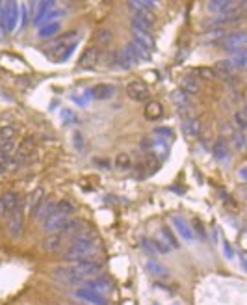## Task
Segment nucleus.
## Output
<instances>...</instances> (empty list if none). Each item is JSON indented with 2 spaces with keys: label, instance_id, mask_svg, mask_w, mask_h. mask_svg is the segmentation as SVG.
Instances as JSON below:
<instances>
[{
  "label": "nucleus",
  "instance_id": "1",
  "mask_svg": "<svg viewBox=\"0 0 247 305\" xmlns=\"http://www.w3.org/2000/svg\"><path fill=\"white\" fill-rule=\"evenodd\" d=\"M100 268H102V264L89 259V261H78V263H71L69 266H60V268H54L52 274L58 276V277H65L67 281L78 283V281H84L85 277L99 274Z\"/></svg>",
  "mask_w": 247,
  "mask_h": 305
},
{
  "label": "nucleus",
  "instance_id": "2",
  "mask_svg": "<svg viewBox=\"0 0 247 305\" xmlns=\"http://www.w3.org/2000/svg\"><path fill=\"white\" fill-rule=\"evenodd\" d=\"M97 251H99V240L89 234H84L73 240V246L64 253V261H71V263L89 261Z\"/></svg>",
  "mask_w": 247,
  "mask_h": 305
},
{
  "label": "nucleus",
  "instance_id": "3",
  "mask_svg": "<svg viewBox=\"0 0 247 305\" xmlns=\"http://www.w3.org/2000/svg\"><path fill=\"white\" fill-rule=\"evenodd\" d=\"M17 17H19V4L17 2H9L6 7L0 9V24L4 32H13L17 26Z\"/></svg>",
  "mask_w": 247,
  "mask_h": 305
},
{
  "label": "nucleus",
  "instance_id": "4",
  "mask_svg": "<svg viewBox=\"0 0 247 305\" xmlns=\"http://www.w3.org/2000/svg\"><path fill=\"white\" fill-rule=\"evenodd\" d=\"M156 22V17L153 11H149V9H136L134 17H132V28L134 30H149L155 26Z\"/></svg>",
  "mask_w": 247,
  "mask_h": 305
},
{
  "label": "nucleus",
  "instance_id": "5",
  "mask_svg": "<svg viewBox=\"0 0 247 305\" xmlns=\"http://www.w3.org/2000/svg\"><path fill=\"white\" fill-rule=\"evenodd\" d=\"M24 229V216H22L21 206H17L13 212H9V220H7V233L11 238H19Z\"/></svg>",
  "mask_w": 247,
  "mask_h": 305
},
{
  "label": "nucleus",
  "instance_id": "6",
  "mask_svg": "<svg viewBox=\"0 0 247 305\" xmlns=\"http://www.w3.org/2000/svg\"><path fill=\"white\" fill-rule=\"evenodd\" d=\"M75 296L78 300H84V302H87V304L91 305H108V298L100 296V294H97V292L87 289V287H82V289L75 291Z\"/></svg>",
  "mask_w": 247,
  "mask_h": 305
},
{
  "label": "nucleus",
  "instance_id": "7",
  "mask_svg": "<svg viewBox=\"0 0 247 305\" xmlns=\"http://www.w3.org/2000/svg\"><path fill=\"white\" fill-rule=\"evenodd\" d=\"M69 220H71L69 214L52 212L49 218L45 220V231H49V233H60V229L64 227Z\"/></svg>",
  "mask_w": 247,
  "mask_h": 305
},
{
  "label": "nucleus",
  "instance_id": "8",
  "mask_svg": "<svg viewBox=\"0 0 247 305\" xmlns=\"http://www.w3.org/2000/svg\"><path fill=\"white\" fill-rule=\"evenodd\" d=\"M84 287H87V289H91V291H95L97 294H100V296H108V294H112L113 292V283L110 281V279H104V277H99V279H91V281H85Z\"/></svg>",
  "mask_w": 247,
  "mask_h": 305
},
{
  "label": "nucleus",
  "instance_id": "9",
  "mask_svg": "<svg viewBox=\"0 0 247 305\" xmlns=\"http://www.w3.org/2000/svg\"><path fill=\"white\" fill-rule=\"evenodd\" d=\"M127 93L132 101H143V99H147L149 88L143 80H132V82L127 86Z\"/></svg>",
  "mask_w": 247,
  "mask_h": 305
},
{
  "label": "nucleus",
  "instance_id": "10",
  "mask_svg": "<svg viewBox=\"0 0 247 305\" xmlns=\"http://www.w3.org/2000/svg\"><path fill=\"white\" fill-rule=\"evenodd\" d=\"M171 225L176 229V233L182 236L184 240H193L195 238V234H193V229L188 225V221L180 218V216H171Z\"/></svg>",
  "mask_w": 247,
  "mask_h": 305
},
{
  "label": "nucleus",
  "instance_id": "11",
  "mask_svg": "<svg viewBox=\"0 0 247 305\" xmlns=\"http://www.w3.org/2000/svg\"><path fill=\"white\" fill-rule=\"evenodd\" d=\"M99 56H100L99 47H87L85 52L82 54V58H80V67L82 69H93L97 65V62H99Z\"/></svg>",
  "mask_w": 247,
  "mask_h": 305
},
{
  "label": "nucleus",
  "instance_id": "12",
  "mask_svg": "<svg viewBox=\"0 0 247 305\" xmlns=\"http://www.w3.org/2000/svg\"><path fill=\"white\" fill-rule=\"evenodd\" d=\"M156 240L160 242L164 248H167V249H178V248H180V246H178V240L175 238V234H173V231H171L169 227H160Z\"/></svg>",
  "mask_w": 247,
  "mask_h": 305
},
{
  "label": "nucleus",
  "instance_id": "13",
  "mask_svg": "<svg viewBox=\"0 0 247 305\" xmlns=\"http://www.w3.org/2000/svg\"><path fill=\"white\" fill-rule=\"evenodd\" d=\"M91 95H93V99H99V101L112 99L113 95H115V86H113V84H99V86H95V88L91 90Z\"/></svg>",
  "mask_w": 247,
  "mask_h": 305
},
{
  "label": "nucleus",
  "instance_id": "14",
  "mask_svg": "<svg viewBox=\"0 0 247 305\" xmlns=\"http://www.w3.org/2000/svg\"><path fill=\"white\" fill-rule=\"evenodd\" d=\"M149 151H151L156 158H158V156H160V158H165L167 153H169V145H167L165 140L158 138V140H151V143H149Z\"/></svg>",
  "mask_w": 247,
  "mask_h": 305
},
{
  "label": "nucleus",
  "instance_id": "15",
  "mask_svg": "<svg viewBox=\"0 0 247 305\" xmlns=\"http://www.w3.org/2000/svg\"><path fill=\"white\" fill-rule=\"evenodd\" d=\"M34 147H35L34 138H28L26 142H24V143H21V145H19V149L15 151L13 160H15V162H17V164H21L22 160H24V158H26V156H28L30 153H32V151H34Z\"/></svg>",
  "mask_w": 247,
  "mask_h": 305
},
{
  "label": "nucleus",
  "instance_id": "16",
  "mask_svg": "<svg viewBox=\"0 0 247 305\" xmlns=\"http://www.w3.org/2000/svg\"><path fill=\"white\" fill-rule=\"evenodd\" d=\"M164 114V106L158 102V101H149L147 106H145V117L149 121H156L160 119Z\"/></svg>",
  "mask_w": 247,
  "mask_h": 305
},
{
  "label": "nucleus",
  "instance_id": "17",
  "mask_svg": "<svg viewBox=\"0 0 247 305\" xmlns=\"http://www.w3.org/2000/svg\"><path fill=\"white\" fill-rule=\"evenodd\" d=\"M246 41H247L246 34H244V32H236V34H233L231 37H227L225 39V47L227 49H233L234 52H236V50L244 49Z\"/></svg>",
  "mask_w": 247,
  "mask_h": 305
},
{
  "label": "nucleus",
  "instance_id": "18",
  "mask_svg": "<svg viewBox=\"0 0 247 305\" xmlns=\"http://www.w3.org/2000/svg\"><path fill=\"white\" fill-rule=\"evenodd\" d=\"M43 199H45V188H43V186H37V188L30 194V198H28V208L32 210V216L35 214L37 206L43 203Z\"/></svg>",
  "mask_w": 247,
  "mask_h": 305
},
{
  "label": "nucleus",
  "instance_id": "19",
  "mask_svg": "<svg viewBox=\"0 0 247 305\" xmlns=\"http://www.w3.org/2000/svg\"><path fill=\"white\" fill-rule=\"evenodd\" d=\"M180 90L188 95H195L201 90V82L195 77H184L182 82H180Z\"/></svg>",
  "mask_w": 247,
  "mask_h": 305
},
{
  "label": "nucleus",
  "instance_id": "20",
  "mask_svg": "<svg viewBox=\"0 0 247 305\" xmlns=\"http://www.w3.org/2000/svg\"><path fill=\"white\" fill-rule=\"evenodd\" d=\"M206 7H208V11L210 13H219V15H223V13H227V11H231L234 7V4L233 2H225V0H212V2H208L206 4Z\"/></svg>",
  "mask_w": 247,
  "mask_h": 305
},
{
  "label": "nucleus",
  "instance_id": "21",
  "mask_svg": "<svg viewBox=\"0 0 247 305\" xmlns=\"http://www.w3.org/2000/svg\"><path fill=\"white\" fill-rule=\"evenodd\" d=\"M201 130H203V127H201V121L197 117H190V119L184 121V132H186V136L197 138L201 134Z\"/></svg>",
  "mask_w": 247,
  "mask_h": 305
},
{
  "label": "nucleus",
  "instance_id": "22",
  "mask_svg": "<svg viewBox=\"0 0 247 305\" xmlns=\"http://www.w3.org/2000/svg\"><path fill=\"white\" fill-rule=\"evenodd\" d=\"M54 212V201H50V199H43V203L37 206V210H35V218L37 220H47L50 214Z\"/></svg>",
  "mask_w": 247,
  "mask_h": 305
},
{
  "label": "nucleus",
  "instance_id": "23",
  "mask_svg": "<svg viewBox=\"0 0 247 305\" xmlns=\"http://www.w3.org/2000/svg\"><path fill=\"white\" fill-rule=\"evenodd\" d=\"M145 268H147L149 274H153V276H156V277L169 276V268H165V266H164L162 263H158V261H147Z\"/></svg>",
  "mask_w": 247,
  "mask_h": 305
},
{
  "label": "nucleus",
  "instance_id": "24",
  "mask_svg": "<svg viewBox=\"0 0 247 305\" xmlns=\"http://www.w3.org/2000/svg\"><path fill=\"white\" fill-rule=\"evenodd\" d=\"M212 69L216 71V75H221V77H231V75H234V71H236V67L233 65L231 60H221V62H218Z\"/></svg>",
  "mask_w": 247,
  "mask_h": 305
},
{
  "label": "nucleus",
  "instance_id": "25",
  "mask_svg": "<svg viewBox=\"0 0 247 305\" xmlns=\"http://www.w3.org/2000/svg\"><path fill=\"white\" fill-rule=\"evenodd\" d=\"M0 199H2V205H4V208H6V214L13 212L15 208L19 206V196H17L15 192H6V194H4Z\"/></svg>",
  "mask_w": 247,
  "mask_h": 305
},
{
  "label": "nucleus",
  "instance_id": "26",
  "mask_svg": "<svg viewBox=\"0 0 247 305\" xmlns=\"http://www.w3.org/2000/svg\"><path fill=\"white\" fill-rule=\"evenodd\" d=\"M134 39L140 41L145 49H155V37L151 36V32H145V30H134Z\"/></svg>",
  "mask_w": 247,
  "mask_h": 305
},
{
  "label": "nucleus",
  "instance_id": "27",
  "mask_svg": "<svg viewBox=\"0 0 247 305\" xmlns=\"http://www.w3.org/2000/svg\"><path fill=\"white\" fill-rule=\"evenodd\" d=\"M214 155L218 160H227L229 155H231V149H229V143L223 140V138H219L218 142L214 143Z\"/></svg>",
  "mask_w": 247,
  "mask_h": 305
},
{
  "label": "nucleus",
  "instance_id": "28",
  "mask_svg": "<svg viewBox=\"0 0 247 305\" xmlns=\"http://www.w3.org/2000/svg\"><path fill=\"white\" fill-rule=\"evenodd\" d=\"M128 47H130V50H132V54L136 56V60H149V52L147 49L141 45L140 41H136V39H132V41L128 43Z\"/></svg>",
  "mask_w": 247,
  "mask_h": 305
},
{
  "label": "nucleus",
  "instance_id": "29",
  "mask_svg": "<svg viewBox=\"0 0 247 305\" xmlns=\"http://www.w3.org/2000/svg\"><path fill=\"white\" fill-rule=\"evenodd\" d=\"M113 37V32L110 28H100L97 34H95V41H97V45L99 47H106L108 43L112 41Z\"/></svg>",
  "mask_w": 247,
  "mask_h": 305
},
{
  "label": "nucleus",
  "instance_id": "30",
  "mask_svg": "<svg viewBox=\"0 0 247 305\" xmlns=\"http://www.w3.org/2000/svg\"><path fill=\"white\" fill-rule=\"evenodd\" d=\"M60 248H62V236H58V234L49 236L47 240L43 242V249L45 251H58Z\"/></svg>",
  "mask_w": 247,
  "mask_h": 305
},
{
  "label": "nucleus",
  "instance_id": "31",
  "mask_svg": "<svg viewBox=\"0 0 247 305\" xmlns=\"http://www.w3.org/2000/svg\"><path fill=\"white\" fill-rule=\"evenodd\" d=\"M58 30H60V22H47V24H43L41 28H39V37H49V36H54Z\"/></svg>",
  "mask_w": 247,
  "mask_h": 305
},
{
  "label": "nucleus",
  "instance_id": "32",
  "mask_svg": "<svg viewBox=\"0 0 247 305\" xmlns=\"http://www.w3.org/2000/svg\"><path fill=\"white\" fill-rule=\"evenodd\" d=\"M231 62H233L234 67H238V69H242V67H246L247 64V52L244 49L236 50L233 54V58H231Z\"/></svg>",
  "mask_w": 247,
  "mask_h": 305
},
{
  "label": "nucleus",
  "instance_id": "33",
  "mask_svg": "<svg viewBox=\"0 0 247 305\" xmlns=\"http://www.w3.org/2000/svg\"><path fill=\"white\" fill-rule=\"evenodd\" d=\"M15 136H17V127H15V125L0 127V143L6 142V140H13Z\"/></svg>",
  "mask_w": 247,
  "mask_h": 305
},
{
  "label": "nucleus",
  "instance_id": "34",
  "mask_svg": "<svg viewBox=\"0 0 247 305\" xmlns=\"http://www.w3.org/2000/svg\"><path fill=\"white\" fill-rule=\"evenodd\" d=\"M52 6H54V2H41V4H39V13L34 17V22L37 26H39V22H43V19L47 17L49 9H52Z\"/></svg>",
  "mask_w": 247,
  "mask_h": 305
},
{
  "label": "nucleus",
  "instance_id": "35",
  "mask_svg": "<svg viewBox=\"0 0 247 305\" xmlns=\"http://www.w3.org/2000/svg\"><path fill=\"white\" fill-rule=\"evenodd\" d=\"M130 166H132V158L127 153H121V155L115 156V168L117 170H128Z\"/></svg>",
  "mask_w": 247,
  "mask_h": 305
},
{
  "label": "nucleus",
  "instance_id": "36",
  "mask_svg": "<svg viewBox=\"0 0 247 305\" xmlns=\"http://www.w3.org/2000/svg\"><path fill=\"white\" fill-rule=\"evenodd\" d=\"M54 212H62V214H71L75 212V205L67 201V199H62V201H58L56 205H54Z\"/></svg>",
  "mask_w": 247,
  "mask_h": 305
},
{
  "label": "nucleus",
  "instance_id": "37",
  "mask_svg": "<svg viewBox=\"0 0 247 305\" xmlns=\"http://www.w3.org/2000/svg\"><path fill=\"white\" fill-rule=\"evenodd\" d=\"M233 121H234V125L238 127V130L242 132V130L247 127V114L244 112V110H238V112H234Z\"/></svg>",
  "mask_w": 247,
  "mask_h": 305
},
{
  "label": "nucleus",
  "instance_id": "38",
  "mask_svg": "<svg viewBox=\"0 0 247 305\" xmlns=\"http://www.w3.org/2000/svg\"><path fill=\"white\" fill-rule=\"evenodd\" d=\"M155 134L158 136V138L165 140V142L175 138V132H173V128H171V127H156L155 128Z\"/></svg>",
  "mask_w": 247,
  "mask_h": 305
},
{
  "label": "nucleus",
  "instance_id": "39",
  "mask_svg": "<svg viewBox=\"0 0 247 305\" xmlns=\"http://www.w3.org/2000/svg\"><path fill=\"white\" fill-rule=\"evenodd\" d=\"M17 149V143H15V138L13 140H6V142L0 143V155H6V156H11V153Z\"/></svg>",
  "mask_w": 247,
  "mask_h": 305
},
{
  "label": "nucleus",
  "instance_id": "40",
  "mask_svg": "<svg viewBox=\"0 0 247 305\" xmlns=\"http://www.w3.org/2000/svg\"><path fill=\"white\" fill-rule=\"evenodd\" d=\"M171 99L175 101L176 104H188V102H190V95L184 93L182 90H176V92L171 93Z\"/></svg>",
  "mask_w": 247,
  "mask_h": 305
},
{
  "label": "nucleus",
  "instance_id": "41",
  "mask_svg": "<svg viewBox=\"0 0 247 305\" xmlns=\"http://www.w3.org/2000/svg\"><path fill=\"white\" fill-rule=\"evenodd\" d=\"M197 75L203 78V80H214V78L218 77V75H216V71H214L212 67H199Z\"/></svg>",
  "mask_w": 247,
  "mask_h": 305
},
{
  "label": "nucleus",
  "instance_id": "42",
  "mask_svg": "<svg viewBox=\"0 0 247 305\" xmlns=\"http://www.w3.org/2000/svg\"><path fill=\"white\" fill-rule=\"evenodd\" d=\"M233 142H234V147L236 149H244L246 147V136H244V132H236V134H233Z\"/></svg>",
  "mask_w": 247,
  "mask_h": 305
},
{
  "label": "nucleus",
  "instance_id": "43",
  "mask_svg": "<svg viewBox=\"0 0 247 305\" xmlns=\"http://www.w3.org/2000/svg\"><path fill=\"white\" fill-rule=\"evenodd\" d=\"M141 248L145 249V251H149V253H156L155 240H151V238H143V240H141Z\"/></svg>",
  "mask_w": 247,
  "mask_h": 305
},
{
  "label": "nucleus",
  "instance_id": "44",
  "mask_svg": "<svg viewBox=\"0 0 247 305\" xmlns=\"http://www.w3.org/2000/svg\"><path fill=\"white\" fill-rule=\"evenodd\" d=\"M21 17H22L21 26H26V24H28V7H26V6H22V9H21Z\"/></svg>",
  "mask_w": 247,
  "mask_h": 305
},
{
  "label": "nucleus",
  "instance_id": "45",
  "mask_svg": "<svg viewBox=\"0 0 247 305\" xmlns=\"http://www.w3.org/2000/svg\"><path fill=\"white\" fill-rule=\"evenodd\" d=\"M223 249H225V255L229 257V259H233L234 257V249H231V246H229V244H223Z\"/></svg>",
  "mask_w": 247,
  "mask_h": 305
},
{
  "label": "nucleus",
  "instance_id": "46",
  "mask_svg": "<svg viewBox=\"0 0 247 305\" xmlns=\"http://www.w3.org/2000/svg\"><path fill=\"white\" fill-rule=\"evenodd\" d=\"M193 225H195V229H197V233L201 234V236H205V229L201 227V223H199V220L193 221Z\"/></svg>",
  "mask_w": 247,
  "mask_h": 305
},
{
  "label": "nucleus",
  "instance_id": "47",
  "mask_svg": "<svg viewBox=\"0 0 247 305\" xmlns=\"http://www.w3.org/2000/svg\"><path fill=\"white\" fill-rule=\"evenodd\" d=\"M6 214V208H4V205H2V199H0V218Z\"/></svg>",
  "mask_w": 247,
  "mask_h": 305
},
{
  "label": "nucleus",
  "instance_id": "48",
  "mask_svg": "<svg viewBox=\"0 0 247 305\" xmlns=\"http://www.w3.org/2000/svg\"><path fill=\"white\" fill-rule=\"evenodd\" d=\"M240 177L246 179V168H242V170H240Z\"/></svg>",
  "mask_w": 247,
  "mask_h": 305
},
{
  "label": "nucleus",
  "instance_id": "49",
  "mask_svg": "<svg viewBox=\"0 0 247 305\" xmlns=\"http://www.w3.org/2000/svg\"><path fill=\"white\" fill-rule=\"evenodd\" d=\"M4 171H6V168H4V166H2V164H0V175H2V173H4Z\"/></svg>",
  "mask_w": 247,
  "mask_h": 305
}]
</instances>
